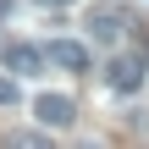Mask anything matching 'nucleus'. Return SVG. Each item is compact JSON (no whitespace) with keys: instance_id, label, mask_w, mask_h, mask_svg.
<instances>
[{"instance_id":"nucleus-8","label":"nucleus","mask_w":149,"mask_h":149,"mask_svg":"<svg viewBox=\"0 0 149 149\" xmlns=\"http://www.w3.org/2000/svg\"><path fill=\"white\" fill-rule=\"evenodd\" d=\"M83 149H94V144H83Z\"/></svg>"},{"instance_id":"nucleus-7","label":"nucleus","mask_w":149,"mask_h":149,"mask_svg":"<svg viewBox=\"0 0 149 149\" xmlns=\"http://www.w3.org/2000/svg\"><path fill=\"white\" fill-rule=\"evenodd\" d=\"M39 6H72V0H39Z\"/></svg>"},{"instance_id":"nucleus-6","label":"nucleus","mask_w":149,"mask_h":149,"mask_svg":"<svg viewBox=\"0 0 149 149\" xmlns=\"http://www.w3.org/2000/svg\"><path fill=\"white\" fill-rule=\"evenodd\" d=\"M0 105H17V83L11 77H0Z\"/></svg>"},{"instance_id":"nucleus-4","label":"nucleus","mask_w":149,"mask_h":149,"mask_svg":"<svg viewBox=\"0 0 149 149\" xmlns=\"http://www.w3.org/2000/svg\"><path fill=\"white\" fill-rule=\"evenodd\" d=\"M122 28H127V11H122V6H94V11H88V33H94V39H111V44H116Z\"/></svg>"},{"instance_id":"nucleus-1","label":"nucleus","mask_w":149,"mask_h":149,"mask_svg":"<svg viewBox=\"0 0 149 149\" xmlns=\"http://www.w3.org/2000/svg\"><path fill=\"white\" fill-rule=\"evenodd\" d=\"M105 83H111L116 94H138V88H144V61H138V55H111Z\"/></svg>"},{"instance_id":"nucleus-3","label":"nucleus","mask_w":149,"mask_h":149,"mask_svg":"<svg viewBox=\"0 0 149 149\" xmlns=\"http://www.w3.org/2000/svg\"><path fill=\"white\" fill-rule=\"evenodd\" d=\"M0 61H6V72H17V77H33V72L44 66V50H39V44H22V39H11V44L0 50Z\"/></svg>"},{"instance_id":"nucleus-5","label":"nucleus","mask_w":149,"mask_h":149,"mask_svg":"<svg viewBox=\"0 0 149 149\" xmlns=\"http://www.w3.org/2000/svg\"><path fill=\"white\" fill-rule=\"evenodd\" d=\"M33 116H39L44 127H72V116H77V111H72V100H66V94H39V100H33Z\"/></svg>"},{"instance_id":"nucleus-2","label":"nucleus","mask_w":149,"mask_h":149,"mask_svg":"<svg viewBox=\"0 0 149 149\" xmlns=\"http://www.w3.org/2000/svg\"><path fill=\"white\" fill-rule=\"evenodd\" d=\"M44 61L61 66V72H88V44H77V39H55V44H44Z\"/></svg>"}]
</instances>
